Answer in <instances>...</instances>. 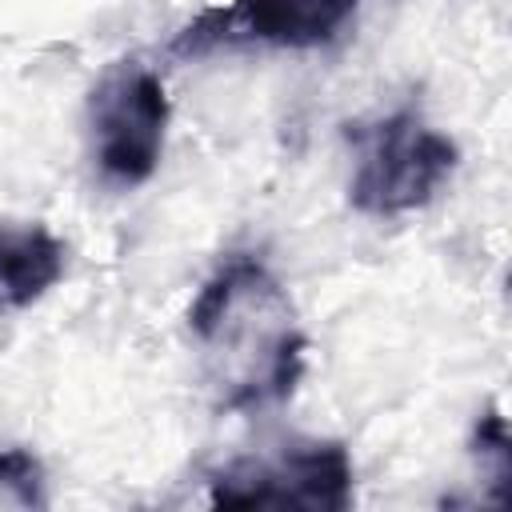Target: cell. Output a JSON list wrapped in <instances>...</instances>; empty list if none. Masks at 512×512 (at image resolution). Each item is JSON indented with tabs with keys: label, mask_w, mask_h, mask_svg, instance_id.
Here are the masks:
<instances>
[{
	"label": "cell",
	"mask_w": 512,
	"mask_h": 512,
	"mask_svg": "<svg viewBox=\"0 0 512 512\" xmlns=\"http://www.w3.org/2000/svg\"><path fill=\"white\" fill-rule=\"evenodd\" d=\"M188 328L204 372L232 412L280 404L304 376L308 336L284 284L256 256H228L196 292Z\"/></svg>",
	"instance_id": "1"
},
{
	"label": "cell",
	"mask_w": 512,
	"mask_h": 512,
	"mask_svg": "<svg viewBox=\"0 0 512 512\" xmlns=\"http://www.w3.org/2000/svg\"><path fill=\"white\" fill-rule=\"evenodd\" d=\"M64 276V244L40 228H0V312L36 304Z\"/></svg>",
	"instance_id": "6"
},
{
	"label": "cell",
	"mask_w": 512,
	"mask_h": 512,
	"mask_svg": "<svg viewBox=\"0 0 512 512\" xmlns=\"http://www.w3.org/2000/svg\"><path fill=\"white\" fill-rule=\"evenodd\" d=\"M356 500L352 456L340 440H296L272 456H240L208 476L212 508L348 512Z\"/></svg>",
	"instance_id": "3"
},
{
	"label": "cell",
	"mask_w": 512,
	"mask_h": 512,
	"mask_svg": "<svg viewBox=\"0 0 512 512\" xmlns=\"http://www.w3.org/2000/svg\"><path fill=\"white\" fill-rule=\"evenodd\" d=\"M44 464L28 448H0V508H48Z\"/></svg>",
	"instance_id": "7"
},
{
	"label": "cell",
	"mask_w": 512,
	"mask_h": 512,
	"mask_svg": "<svg viewBox=\"0 0 512 512\" xmlns=\"http://www.w3.org/2000/svg\"><path fill=\"white\" fill-rule=\"evenodd\" d=\"M360 0H232L228 8H212L192 20L172 52L196 56L212 44L256 40L272 48H320L328 44L356 12Z\"/></svg>",
	"instance_id": "5"
},
{
	"label": "cell",
	"mask_w": 512,
	"mask_h": 512,
	"mask_svg": "<svg viewBox=\"0 0 512 512\" xmlns=\"http://www.w3.org/2000/svg\"><path fill=\"white\" fill-rule=\"evenodd\" d=\"M472 456L480 460V468L496 484V504H504L508 500V480H512V440H508V424H504L496 404L484 408L476 428H472Z\"/></svg>",
	"instance_id": "8"
},
{
	"label": "cell",
	"mask_w": 512,
	"mask_h": 512,
	"mask_svg": "<svg viewBox=\"0 0 512 512\" xmlns=\"http://www.w3.org/2000/svg\"><path fill=\"white\" fill-rule=\"evenodd\" d=\"M348 136L356 144L348 204L364 216H404L424 208L460 160V148L412 108L388 112L376 124H356Z\"/></svg>",
	"instance_id": "2"
},
{
	"label": "cell",
	"mask_w": 512,
	"mask_h": 512,
	"mask_svg": "<svg viewBox=\"0 0 512 512\" xmlns=\"http://www.w3.org/2000/svg\"><path fill=\"white\" fill-rule=\"evenodd\" d=\"M168 92L140 60L112 64L88 92V136L100 176L116 188L144 184L164 152Z\"/></svg>",
	"instance_id": "4"
}]
</instances>
